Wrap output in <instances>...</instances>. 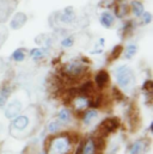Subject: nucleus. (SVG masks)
I'll use <instances>...</instances> for the list:
<instances>
[{"label": "nucleus", "instance_id": "a878e982", "mask_svg": "<svg viewBox=\"0 0 153 154\" xmlns=\"http://www.w3.org/2000/svg\"><path fill=\"white\" fill-rule=\"evenodd\" d=\"M1 67H2V62H1V60H0V72H1Z\"/></svg>", "mask_w": 153, "mask_h": 154}, {"label": "nucleus", "instance_id": "9b49d317", "mask_svg": "<svg viewBox=\"0 0 153 154\" xmlns=\"http://www.w3.org/2000/svg\"><path fill=\"white\" fill-rule=\"evenodd\" d=\"M114 16L110 13V12H108V11H105V12H103L102 14H101V18H99V20H101V24L104 26V28H110L111 25H113V23H114Z\"/></svg>", "mask_w": 153, "mask_h": 154}, {"label": "nucleus", "instance_id": "20e7f679", "mask_svg": "<svg viewBox=\"0 0 153 154\" xmlns=\"http://www.w3.org/2000/svg\"><path fill=\"white\" fill-rule=\"evenodd\" d=\"M115 78L117 84L124 90V91H130L135 86V78L132 68L129 66H120L115 69Z\"/></svg>", "mask_w": 153, "mask_h": 154}, {"label": "nucleus", "instance_id": "aec40b11", "mask_svg": "<svg viewBox=\"0 0 153 154\" xmlns=\"http://www.w3.org/2000/svg\"><path fill=\"white\" fill-rule=\"evenodd\" d=\"M12 59L16 61V62H22L24 59H25V51L24 49H17L13 54H12Z\"/></svg>", "mask_w": 153, "mask_h": 154}, {"label": "nucleus", "instance_id": "1a4fd4ad", "mask_svg": "<svg viewBox=\"0 0 153 154\" xmlns=\"http://www.w3.org/2000/svg\"><path fill=\"white\" fill-rule=\"evenodd\" d=\"M147 148V143L145 140H136L129 147V154H144Z\"/></svg>", "mask_w": 153, "mask_h": 154}, {"label": "nucleus", "instance_id": "412c9836", "mask_svg": "<svg viewBox=\"0 0 153 154\" xmlns=\"http://www.w3.org/2000/svg\"><path fill=\"white\" fill-rule=\"evenodd\" d=\"M136 45L135 44H128L127 48H126V57L127 59H130L134 56V54L136 53Z\"/></svg>", "mask_w": 153, "mask_h": 154}, {"label": "nucleus", "instance_id": "39448f33", "mask_svg": "<svg viewBox=\"0 0 153 154\" xmlns=\"http://www.w3.org/2000/svg\"><path fill=\"white\" fill-rule=\"evenodd\" d=\"M98 142L93 137H89L81 143L76 154H98Z\"/></svg>", "mask_w": 153, "mask_h": 154}, {"label": "nucleus", "instance_id": "7ed1b4c3", "mask_svg": "<svg viewBox=\"0 0 153 154\" xmlns=\"http://www.w3.org/2000/svg\"><path fill=\"white\" fill-rule=\"evenodd\" d=\"M72 140L68 135H59L48 142L47 154H70L72 151Z\"/></svg>", "mask_w": 153, "mask_h": 154}, {"label": "nucleus", "instance_id": "2eb2a0df", "mask_svg": "<svg viewBox=\"0 0 153 154\" xmlns=\"http://www.w3.org/2000/svg\"><path fill=\"white\" fill-rule=\"evenodd\" d=\"M47 55H48V51L44 48H35V49H33L30 51V56L34 60H41Z\"/></svg>", "mask_w": 153, "mask_h": 154}, {"label": "nucleus", "instance_id": "393cba45", "mask_svg": "<svg viewBox=\"0 0 153 154\" xmlns=\"http://www.w3.org/2000/svg\"><path fill=\"white\" fill-rule=\"evenodd\" d=\"M151 19H152L151 13H148V12L144 13V20H145V23H150V22H151Z\"/></svg>", "mask_w": 153, "mask_h": 154}, {"label": "nucleus", "instance_id": "4468645a", "mask_svg": "<svg viewBox=\"0 0 153 154\" xmlns=\"http://www.w3.org/2000/svg\"><path fill=\"white\" fill-rule=\"evenodd\" d=\"M58 119H59L62 124H70L71 121H72L71 112H70L67 109H62V110H60V112H59V115H58Z\"/></svg>", "mask_w": 153, "mask_h": 154}, {"label": "nucleus", "instance_id": "4be33fe9", "mask_svg": "<svg viewBox=\"0 0 153 154\" xmlns=\"http://www.w3.org/2000/svg\"><path fill=\"white\" fill-rule=\"evenodd\" d=\"M73 43H74V38L72 36H68V37H66V38H64L61 41V45L64 48H70V47L73 45Z\"/></svg>", "mask_w": 153, "mask_h": 154}, {"label": "nucleus", "instance_id": "5701e85b", "mask_svg": "<svg viewBox=\"0 0 153 154\" xmlns=\"http://www.w3.org/2000/svg\"><path fill=\"white\" fill-rule=\"evenodd\" d=\"M81 92L83 93H87V94H90L91 92H93V84L92 82H86V84H84V86L81 87Z\"/></svg>", "mask_w": 153, "mask_h": 154}, {"label": "nucleus", "instance_id": "f8f14e48", "mask_svg": "<svg viewBox=\"0 0 153 154\" xmlns=\"http://www.w3.org/2000/svg\"><path fill=\"white\" fill-rule=\"evenodd\" d=\"M62 123L56 118V119H53V121H50L49 123H48V125H47V130H48V133H50V134H55V133H59L61 129H62Z\"/></svg>", "mask_w": 153, "mask_h": 154}, {"label": "nucleus", "instance_id": "423d86ee", "mask_svg": "<svg viewBox=\"0 0 153 154\" xmlns=\"http://www.w3.org/2000/svg\"><path fill=\"white\" fill-rule=\"evenodd\" d=\"M85 71V65L79 62V61H73L66 65V73L70 77H78Z\"/></svg>", "mask_w": 153, "mask_h": 154}, {"label": "nucleus", "instance_id": "0eeeda50", "mask_svg": "<svg viewBox=\"0 0 153 154\" xmlns=\"http://www.w3.org/2000/svg\"><path fill=\"white\" fill-rule=\"evenodd\" d=\"M76 19L74 10L72 7H66L61 13L59 14V22L62 24H72Z\"/></svg>", "mask_w": 153, "mask_h": 154}, {"label": "nucleus", "instance_id": "bb28decb", "mask_svg": "<svg viewBox=\"0 0 153 154\" xmlns=\"http://www.w3.org/2000/svg\"><path fill=\"white\" fill-rule=\"evenodd\" d=\"M1 154H12V153H10V152H4V153H1Z\"/></svg>", "mask_w": 153, "mask_h": 154}, {"label": "nucleus", "instance_id": "6ab92c4d", "mask_svg": "<svg viewBox=\"0 0 153 154\" xmlns=\"http://www.w3.org/2000/svg\"><path fill=\"white\" fill-rule=\"evenodd\" d=\"M89 105V100L84 97H79L74 100V106H76V110H81L84 108H86Z\"/></svg>", "mask_w": 153, "mask_h": 154}, {"label": "nucleus", "instance_id": "b1692460", "mask_svg": "<svg viewBox=\"0 0 153 154\" xmlns=\"http://www.w3.org/2000/svg\"><path fill=\"white\" fill-rule=\"evenodd\" d=\"M6 36H7V29L4 25H0V45L4 43Z\"/></svg>", "mask_w": 153, "mask_h": 154}, {"label": "nucleus", "instance_id": "f3484780", "mask_svg": "<svg viewBox=\"0 0 153 154\" xmlns=\"http://www.w3.org/2000/svg\"><path fill=\"white\" fill-rule=\"evenodd\" d=\"M8 98H10V87L7 86L0 87V108H2L6 104Z\"/></svg>", "mask_w": 153, "mask_h": 154}, {"label": "nucleus", "instance_id": "6e6552de", "mask_svg": "<svg viewBox=\"0 0 153 154\" xmlns=\"http://www.w3.org/2000/svg\"><path fill=\"white\" fill-rule=\"evenodd\" d=\"M25 23H27V14L23 12H18L12 17V19L10 22V28L13 30L20 29Z\"/></svg>", "mask_w": 153, "mask_h": 154}, {"label": "nucleus", "instance_id": "a211bd4d", "mask_svg": "<svg viewBox=\"0 0 153 154\" xmlns=\"http://www.w3.org/2000/svg\"><path fill=\"white\" fill-rule=\"evenodd\" d=\"M132 10L136 17H140L144 13V5L140 1H133L132 2Z\"/></svg>", "mask_w": 153, "mask_h": 154}, {"label": "nucleus", "instance_id": "f257e3e1", "mask_svg": "<svg viewBox=\"0 0 153 154\" xmlns=\"http://www.w3.org/2000/svg\"><path fill=\"white\" fill-rule=\"evenodd\" d=\"M37 125V110L35 106H29L18 116H16L10 124V134L16 139L28 137Z\"/></svg>", "mask_w": 153, "mask_h": 154}, {"label": "nucleus", "instance_id": "9d476101", "mask_svg": "<svg viewBox=\"0 0 153 154\" xmlns=\"http://www.w3.org/2000/svg\"><path fill=\"white\" fill-rule=\"evenodd\" d=\"M117 125H118V121L116 118H109L102 123L101 128L104 130V133H111L117 128Z\"/></svg>", "mask_w": 153, "mask_h": 154}, {"label": "nucleus", "instance_id": "dca6fc26", "mask_svg": "<svg viewBox=\"0 0 153 154\" xmlns=\"http://www.w3.org/2000/svg\"><path fill=\"white\" fill-rule=\"evenodd\" d=\"M109 80V77H108V73L105 71H101L96 74V84L99 86V87H103Z\"/></svg>", "mask_w": 153, "mask_h": 154}, {"label": "nucleus", "instance_id": "ddd939ff", "mask_svg": "<svg viewBox=\"0 0 153 154\" xmlns=\"http://www.w3.org/2000/svg\"><path fill=\"white\" fill-rule=\"evenodd\" d=\"M97 117H98V112H97L96 110H87V111H85V114H84L83 122H84L85 125H89V124H91Z\"/></svg>", "mask_w": 153, "mask_h": 154}, {"label": "nucleus", "instance_id": "f03ea898", "mask_svg": "<svg viewBox=\"0 0 153 154\" xmlns=\"http://www.w3.org/2000/svg\"><path fill=\"white\" fill-rule=\"evenodd\" d=\"M29 102V97L24 91H18L14 94H12L11 98L7 99L6 104L4 105V115L7 119H13L16 116H18L22 111L27 109Z\"/></svg>", "mask_w": 153, "mask_h": 154}]
</instances>
